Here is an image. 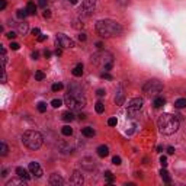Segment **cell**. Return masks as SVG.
<instances>
[{
    "instance_id": "cell-1",
    "label": "cell",
    "mask_w": 186,
    "mask_h": 186,
    "mask_svg": "<svg viewBox=\"0 0 186 186\" xmlns=\"http://www.w3.org/2000/svg\"><path fill=\"white\" fill-rule=\"evenodd\" d=\"M96 32L102 38H115V36L122 35L124 29H122L121 23H118L117 20L102 19V20H98V23H96Z\"/></svg>"
},
{
    "instance_id": "cell-2",
    "label": "cell",
    "mask_w": 186,
    "mask_h": 186,
    "mask_svg": "<svg viewBox=\"0 0 186 186\" xmlns=\"http://www.w3.org/2000/svg\"><path fill=\"white\" fill-rule=\"evenodd\" d=\"M64 102L70 109H82L86 106V98L83 90L76 85L68 86V90L64 96Z\"/></svg>"
},
{
    "instance_id": "cell-3",
    "label": "cell",
    "mask_w": 186,
    "mask_h": 186,
    "mask_svg": "<svg viewBox=\"0 0 186 186\" xmlns=\"http://www.w3.org/2000/svg\"><path fill=\"white\" fill-rule=\"evenodd\" d=\"M157 127L158 131L164 135H172L174 134L179 127H180V121L177 118V115H172V114H163L160 115V118L157 121Z\"/></svg>"
},
{
    "instance_id": "cell-4",
    "label": "cell",
    "mask_w": 186,
    "mask_h": 186,
    "mask_svg": "<svg viewBox=\"0 0 186 186\" xmlns=\"http://www.w3.org/2000/svg\"><path fill=\"white\" fill-rule=\"evenodd\" d=\"M22 143L29 148V150H39L44 144V137L41 132L34 131V130H28L23 132L22 135Z\"/></svg>"
},
{
    "instance_id": "cell-5",
    "label": "cell",
    "mask_w": 186,
    "mask_h": 186,
    "mask_svg": "<svg viewBox=\"0 0 186 186\" xmlns=\"http://www.w3.org/2000/svg\"><path fill=\"white\" fill-rule=\"evenodd\" d=\"M90 60H92V63L103 68L105 71H111L114 67V55L108 51H99V52L93 54Z\"/></svg>"
},
{
    "instance_id": "cell-6",
    "label": "cell",
    "mask_w": 186,
    "mask_h": 186,
    "mask_svg": "<svg viewBox=\"0 0 186 186\" xmlns=\"http://www.w3.org/2000/svg\"><path fill=\"white\" fill-rule=\"evenodd\" d=\"M161 90H163V83L157 79H150L143 86V92L147 96H157Z\"/></svg>"
},
{
    "instance_id": "cell-7",
    "label": "cell",
    "mask_w": 186,
    "mask_h": 186,
    "mask_svg": "<svg viewBox=\"0 0 186 186\" xmlns=\"http://www.w3.org/2000/svg\"><path fill=\"white\" fill-rule=\"evenodd\" d=\"M55 42H57V45H58L60 48H74V47H76L74 41H73L71 38H68L67 35H64V34L57 35Z\"/></svg>"
},
{
    "instance_id": "cell-8",
    "label": "cell",
    "mask_w": 186,
    "mask_h": 186,
    "mask_svg": "<svg viewBox=\"0 0 186 186\" xmlns=\"http://www.w3.org/2000/svg\"><path fill=\"white\" fill-rule=\"evenodd\" d=\"M95 7H96V0H83L82 10L85 16H90L95 12Z\"/></svg>"
},
{
    "instance_id": "cell-9",
    "label": "cell",
    "mask_w": 186,
    "mask_h": 186,
    "mask_svg": "<svg viewBox=\"0 0 186 186\" xmlns=\"http://www.w3.org/2000/svg\"><path fill=\"white\" fill-rule=\"evenodd\" d=\"M80 167L86 172H93L96 169V161L92 158V157H83L80 160Z\"/></svg>"
},
{
    "instance_id": "cell-10",
    "label": "cell",
    "mask_w": 186,
    "mask_h": 186,
    "mask_svg": "<svg viewBox=\"0 0 186 186\" xmlns=\"http://www.w3.org/2000/svg\"><path fill=\"white\" fill-rule=\"evenodd\" d=\"M143 105H144V101H143L141 98H134V99H131L130 103H128V112H130V114H134V112L140 111V109L143 108Z\"/></svg>"
},
{
    "instance_id": "cell-11",
    "label": "cell",
    "mask_w": 186,
    "mask_h": 186,
    "mask_svg": "<svg viewBox=\"0 0 186 186\" xmlns=\"http://www.w3.org/2000/svg\"><path fill=\"white\" fill-rule=\"evenodd\" d=\"M28 170L31 172V174L35 176V177H41L42 176V169H41L39 163H36V161H31L29 166H28Z\"/></svg>"
},
{
    "instance_id": "cell-12",
    "label": "cell",
    "mask_w": 186,
    "mask_h": 186,
    "mask_svg": "<svg viewBox=\"0 0 186 186\" xmlns=\"http://www.w3.org/2000/svg\"><path fill=\"white\" fill-rule=\"evenodd\" d=\"M58 150L61 151V154H64V156H68V154H71V153L74 151V148H73V145L67 143V141H60L58 143Z\"/></svg>"
},
{
    "instance_id": "cell-13",
    "label": "cell",
    "mask_w": 186,
    "mask_h": 186,
    "mask_svg": "<svg viewBox=\"0 0 186 186\" xmlns=\"http://www.w3.org/2000/svg\"><path fill=\"white\" fill-rule=\"evenodd\" d=\"M83 182H85V179H83L82 172L74 170V172H73V174H71V177H70V183H73V185H82Z\"/></svg>"
},
{
    "instance_id": "cell-14",
    "label": "cell",
    "mask_w": 186,
    "mask_h": 186,
    "mask_svg": "<svg viewBox=\"0 0 186 186\" xmlns=\"http://www.w3.org/2000/svg\"><path fill=\"white\" fill-rule=\"evenodd\" d=\"M64 183H66L64 179H63L58 173H52L50 176V185L51 186H63Z\"/></svg>"
},
{
    "instance_id": "cell-15",
    "label": "cell",
    "mask_w": 186,
    "mask_h": 186,
    "mask_svg": "<svg viewBox=\"0 0 186 186\" xmlns=\"http://www.w3.org/2000/svg\"><path fill=\"white\" fill-rule=\"evenodd\" d=\"M124 102H125V90H124L122 86H119L117 93H115V103L118 106H121V105H124Z\"/></svg>"
},
{
    "instance_id": "cell-16",
    "label": "cell",
    "mask_w": 186,
    "mask_h": 186,
    "mask_svg": "<svg viewBox=\"0 0 186 186\" xmlns=\"http://www.w3.org/2000/svg\"><path fill=\"white\" fill-rule=\"evenodd\" d=\"M16 174H17V177H22V179H25V180H29V179H31V172H28V170L23 169V167H16Z\"/></svg>"
},
{
    "instance_id": "cell-17",
    "label": "cell",
    "mask_w": 186,
    "mask_h": 186,
    "mask_svg": "<svg viewBox=\"0 0 186 186\" xmlns=\"http://www.w3.org/2000/svg\"><path fill=\"white\" fill-rule=\"evenodd\" d=\"M26 182H28V180L19 177V179H12V180H9V182L6 183V186H25Z\"/></svg>"
},
{
    "instance_id": "cell-18",
    "label": "cell",
    "mask_w": 186,
    "mask_h": 186,
    "mask_svg": "<svg viewBox=\"0 0 186 186\" xmlns=\"http://www.w3.org/2000/svg\"><path fill=\"white\" fill-rule=\"evenodd\" d=\"M96 151H98V156H99V157H106V156L109 154V148H108V145H99V147L96 148Z\"/></svg>"
},
{
    "instance_id": "cell-19",
    "label": "cell",
    "mask_w": 186,
    "mask_h": 186,
    "mask_svg": "<svg viewBox=\"0 0 186 186\" xmlns=\"http://www.w3.org/2000/svg\"><path fill=\"white\" fill-rule=\"evenodd\" d=\"M71 73H73V76H74V77H82V74H83V64H80V63H79L76 67L73 68V71H71Z\"/></svg>"
},
{
    "instance_id": "cell-20",
    "label": "cell",
    "mask_w": 186,
    "mask_h": 186,
    "mask_svg": "<svg viewBox=\"0 0 186 186\" xmlns=\"http://www.w3.org/2000/svg\"><path fill=\"white\" fill-rule=\"evenodd\" d=\"M82 134L87 138H90V137H93L96 132H95V130L92 128V127H86V128H82Z\"/></svg>"
},
{
    "instance_id": "cell-21",
    "label": "cell",
    "mask_w": 186,
    "mask_h": 186,
    "mask_svg": "<svg viewBox=\"0 0 186 186\" xmlns=\"http://www.w3.org/2000/svg\"><path fill=\"white\" fill-rule=\"evenodd\" d=\"M26 12H28V15H35V13H36V6H35L34 1H28V4H26Z\"/></svg>"
},
{
    "instance_id": "cell-22",
    "label": "cell",
    "mask_w": 186,
    "mask_h": 186,
    "mask_svg": "<svg viewBox=\"0 0 186 186\" xmlns=\"http://www.w3.org/2000/svg\"><path fill=\"white\" fill-rule=\"evenodd\" d=\"M17 31H19V34L20 35H25L26 32H28V23H26V22L19 23V25H17Z\"/></svg>"
},
{
    "instance_id": "cell-23",
    "label": "cell",
    "mask_w": 186,
    "mask_h": 186,
    "mask_svg": "<svg viewBox=\"0 0 186 186\" xmlns=\"http://www.w3.org/2000/svg\"><path fill=\"white\" fill-rule=\"evenodd\" d=\"M174 106H176L177 109H183V108H186V98H179L177 101L174 102Z\"/></svg>"
},
{
    "instance_id": "cell-24",
    "label": "cell",
    "mask_w": 186,
    "mask_h": 186,
    "mask_svg": "<svg viewBox=\"0 0 186 186\" xmlns=\"http://www.w3.org/2000/svg\"><path fill=\"white\" fill-rule=\"evenodd\" d=\"M164 102H166V101H164L163 98H158V96H157V98L153 101V106H154L156 109H158V108H161V106L164 105Z\"/></svg>"
},
{
    "instance_id": "cell-25",
    "label": "cell",
    "mask_w": 186,
    "mask_h": 186,
    "mask_svg": "<svg viewBox=\"0 0 186 186\" xmlns=\"http://www.w3.org/2000/svg\"><path fill=\"white\" fill-rule=\"evenodd\" d=\"M61 134L64 137H70L73 134V128H71L70 125H64V127L61 128Z\"/></svg>"
},
{
    "instance_id": "cell-26",
    "label": "cell",
    "mask_w": 186,
    "mask_h": 186,
    "mask_svg": "<svg viewBox=\"0 0 186 186\" xmlns=\"http://www.w3.org/2000/svg\"><path fill=\"white\" fill-rule=\"evenodd\" d=\"M160 176H161V179H163V180H164L166 183H170V182H172V177H170L169 173H167V172H166L164 169L160 170Z\"/></svg>"
},
{
    "instance_id": "cell-27",
    "label": "cell",
    "mask_w": 186,
    "mask_h": 186,
    "mask_svg": "<svg viewBox=\"0 0 186 186\" xmlns=\"http://www.w3.org/2000/svg\"><path fill=\"white\" fill-rule=\"evenodd\" d=\"M63 121H66V122H71V121H74V114L73 112H64L63 114Z\"/></svg>"
},
{
    "instance_id": "cell-28",
    "label": "cell",
    "mask_w": 186,
    "mask_h": 186,
    "mask_svg": "<svg viewBox=\"0 0 186 186\" xmlns=\"http://www.w3.org/2000/svg\"><path fill=\"white\" fill-rule=\"evenodd\" d=\"M95 111H96L98 114H103V112H105V105H103V102L99 101L95 105Z\"/></svg>"
},
{
    "instance_id": "cell-29",
    "label": "cell",
    "mask_w": 186,
    "mask_h": 186,
    "mask_svg": "<svg viewBox=\"0 0 186 186\" xmlns=\"http://www.w3.org/2000/svg\"><path fill=\"white\" fill-rule=\"evenodd\" d=\"M16 16H17V19H25V17L28 16V12H26V9H19L16 12Z\"/></svg>"
},
{
    "instance_id": "cell-30",
    "label": "cell",
    "mask_w": 186,
    "mask_h": 186,
    "mask_svg": "<svg viewBox=\"0 0 186 186\" xmlns=\"http://www.w3.org/2000/svg\"><path fill=\"white\" fill-rule=\"evenodd\" d=\"M0 47H1V63H3V68H4L6 61H7V55H6V48L3 45H0Z\"/></svg>"
},
{
    "instance_id": "cell-31",
    "label": "cell",
    "mask_w": 186,
    "mask_h": 186,
    "mask_svg": "<svg viewBox=\"0 0 186 186\" xmlns=\"http://www.w3.org/2000/svg\"><path fill=\"white\" fill-rule=\"evenodd\" d=\"M103 177H105L109 183H112V182H114V179H115V177H114V174H112L111 172H105V173H103Z\"/></svg>"
},
{
    "instance_id": "cell-32",
    "label": "cell",
    "mask_w": 186,
    "mask_h": 186,
    "mask_svg": "<svg viewBox=\"0 0 186 186\" xmlns=\"http://www.w3.org/2000/svg\"><path fill=\"white\" fill-rule=\"evenodd\" d=\"M7 151H9V148H7L6 143H4V141H1V151H0V154L4 157V156H7Z\"/></svg>"
},
{
    "instance_id": "cell-33",
    "label": "cell",
    "mask_w": 186,
    "mask_h": 186,
    "mask_svg": "<svg viewBox=\"0 0 186 186\" xmlns=\"http://www.w3.org/2000/svg\"><path fill=\"white\" fill-rule=\"evenodd\" d=\"M36 108H38V111H39V112H41V114H44V112H45V111H47V105H45V103H44V102H39V103H38V106H36Z\"/></svg>"
},
{
    "instance_id": "cell-34",
    "label": "cell",
    "mask_w": 186,
    "mask_h": 186,
    "mask_svg": "<svg viewBox=\"0 0 186 186\" xmlns=\"http://www.w3.org/2000/svg\"><path fill=\"white\" fill-rule=\"evenodd\" d=\"M63 87H64V86H63V83H54L51 89H52V92H60Z\"/></svg>"
},
{
    "instance_id": "cell-35",
    "label": "cell",
    "mask_w": 186,
    "mask_h": 186,
    "mask_svg": "<svg viewBox=\"0 0 186 186\" xmlns=\"http://www.w3.org/2000/svg\"><path fill=\"white\" fill-rule=\"evenodd\" d=\"M51 105H52V108H60V106L63 105V101H60V99H52Z\"/></svg>"
},
{
    "instance_id": "cell-36",
    "label": "cell",
    "mask_w": 186,
    "mask_h": 186,
    "mask_svg": "<svg viewBox=\"0 0 186 186\" xmlns=\"http://www.w3.org/2000/svg\"><path fill=\"white\" fill-rule=\"evenodd\" d=\"M44 77H45V74H44L42 71H36V73H35V79H36V80L41 82V80H44Z\"/></svg>"
},
{
    "instance_id": "cell-37",
    "label": "cell",
    "mask_w": 186,
    "mask_h": 186,
    "mask_svg": "<svg viewBox=\"0 0 186 186\" xmlns=\"http://www.w3.org/2000/svg\"><path fill=\"white\" fill-rule=\"evenodd\" d=\"M117 122H118L117 118H109L108 119V125H109V127H117Z\"/></svg>"
},
{
    "instance_id": "cell-38",
    "label": "cell",
    "mask_w": 186,
    "mask_h": 186,
    "mask_svg": "<svg viewBox=\"0 0 186 186\" xmlns=\"http://www.w3.org/2000/svg\"><path fill=\"white\" fill-rule=\"evenodd\" d=\"M112 163H114L115 166H119V164H121V157H119V156H115V157L112 158Z\"/></svg>"
},
{
    "instance_id": "cell-39",
    "label": "cell",
    "mask_w": 186,
    "mask_h": 186,
    "mask_svg": "<svg viewBox=\"0 0 186 186\" xmlns=\"http://www.w3.org/2000/svg\"><path fill=\"white\" fill-rule=\"evenodd\" d=\"M102 79H106V80H112V76L108 73V71H105V73H102Z\"/></svg>"
},
{
    "instance_id": "cell-40",
    "label": "cell",
    "mask_w": 186,
    "mask_h": 186,
    "mask_svg": "<svg viewBox=\"0 0 186 186\" xmlns=\"http://www.w3.org/2000/svg\"><path fill=\"white\" fill-rule=\"evenodd\" d=\"M160 163H161L163 167H166V166H167V158H166L164 156H161V157H160Z\"/></svg>"
},
{
    "instance_id": "cell-41",
    "label": "cell",
    "mask_w": 186,
    "mask_h": 186,
    "mask_svg": "<svg viewBox=\"0 0 186 186\" xmlns=\"http://www.w3.org/2000/svg\"><path fill=\"white\" fill-rule=\"evenodd\" d=\"M96 95H98L99 98H102V96L106 95V92H105V89H98V90H96Z\"/></svg>"
},
{
    "instance_id": "cell-42",
    "label": "cell",
    "mask_w": 186,
    "mask_h": 186,
    "mask_svg": "<svg viewBox=\"0 0 186 186\" xmlns=\"http://www.w3.org/2000/svg\"><path fill=\"white\" fill-rule=\"evenodd\" d=\"M47 3H48V0H38V6L39 7H45Z\"/></svg>"
},
{
    "instance_id": "cell-43",
    "label": "cell",
    "mask_w": 186,
    "mask_h": 186,
    "mask_svg": "<svg viewBox=\"0 0 186 186\" xmlns=\"http://www.w3.org/2000/svg\"><path fill=\"white\" fill-rule=\"evenodd\" d=\"M6 36L9 38V39H13V38H16V32H13V31H10V32H7Z\"/></svg>"
},
{
    "instance_id": "cell-44",
    "label": "cell",
    "mask_w": 186,
    "mask_h": 186,
    "mask_svg": "<svg viewBox=\"0 0 186 186\" xmlns=\"http://www.w3.org/2000/svg\"><path fill=\"white\" fill-rule=\"evenodd\" d=\"M44 17H45V19H50L51 17V10L45 9V10H44Z\"/></svg>"
},
{
    "instance_id": "cell-45",
    "label": "cell",
    "mask_w": 186,
    "mask_h": 186,
    "mask_svg": "<svg viewBox=\"0 0 186 186\" xmlns=\"http://www.w3.org/2000/svg\"><path fill=\"white\" fill-rule=\"evenodd\" d=\"M10 48H12L13 51L19 50V44H17V42H12V44H10Z\"/></svg>"
},
{
    "instance_id": "cell-46",
    "label": "cell",
    "mask_w": 186,
    "mask_h": 186,
    "mask_svg": "<svg viewBox=\"0 0 186 186\" xmlns=\"http://www.w3.org/2000/svg\"><path fill=\"white\" fill-rule=\"evenodd\" d=\"M115 1H118L119 4H122V6H127V4H130V0H115Z\"/></svg>"
},
{
    "instance_id": "cell-47",
    "label": "cell",
    "mask_w": 186,
    "mask_h": 186,
    "mask_svg": "<svg viewBox=\"0 0 186 186\" xmlns=\"http://www.w3.org/2000/svg\"><path fill=\"white\" fill-rule=\"evenodd\" d=\"M32 34H34L35 36H39V35H41V31H39L38 28H34V29H32Z\"/></svg>"
},
{
    "instance_id": "cell-48",
    "label": "cell",
    "mask_w": 186,
    "mask_h": 186,
    "mask_svg": "<svg viewBox=\"0 0 186 186\" xmlns=\"http://www.w3.org/2000/svg\"><path fill=\"white\" fill-rule=\"evenodd\" d=\"M79 39H80V41H86V39H87V36H86V34L80 32V34H79Z\"/></svg>"
},
{
    "instance_id": "cell-49",
    "label": "cell",
    "mask_w": 186,
    "mask_h": 186,
    "mask_svg": "<svg viewBox=\"0 0 186 186\" xmlns=\"http://www.w3.org/2000/svg\"><path fill=\"white\" fill-rule=\"evenodd\" d=\"M45 39H47V35H39V36H38V41H39V42H42V41H45Z\"/></svg>"
},
{
    "instance_id": "cell-50",
    "label": "cell",
    "mask_w": 186,
    "mask_h": 186,
    "mask_svg": "<svg viewBox=\"0 0 186 186\" xmlns=\"http://www.w3.org/2000/svg\"><path fill=\"white\" fill-rule=\"evenodd\" d=\"M3 76H1V83H6V71H4V68H3Z\"/></svg>"
},
{
    "instance_id": "cell-51",
    "label": "cell",
    "mask_w": 186,
    "mask_h": 186,
    "mask_svg": "<svg viewBox=\"0 0 186 186\" xmlns=\"http://www.w3.org/2000/svg\"><path fill=\"white\" fill-rule=\"evenodd\" d=\"M38 57H39V52H38V51H34V52H32V58H34V60H38Z\"/></svg>"
},
{
    "instance_id": "cell-52",
    "label": "cell",
    "mask_w": 186,
    "mask_h": 186,
    "mask_svg": "<svg viewBox=\"0 0 186 186\" xmlns=\"http://www.w3.org/2000/svg\"><path fill=\"white\" fill-rule=\"evenodd\" d=\"M0 9H1V10L6 9V0H1V3H0Z\"/></svg>"
},
{
    "instance_id": "cell-53",
    "label": "cell",
    "mask_w": 186,
    "mask_h": 186,
    "mask_svg": "<svg viewBox=\"0 0 186 186\" xmlns=\"http://www.w3.org/2000/svg\"><path fill=\"white\" fill-rule=\"evenodd\" d=\"M6 176H7V170L3 169L1 170V177H6Z\"/></svg>"
},
{
    "instance_id": "cell-54",
    "label": "cell",
    "mask_w": 186,
    "mask_h": 186,
    "mask_svg": "<svg viewBox=\"0 0 186 186\" xmlns=\"http://www.w3.org/2000/svg\"><path fill=\"white\" fill-rule=\"evenodd\" d=\"M167 153H169V154H173V153H174V148H173V147H167Z\"/></svg>"
},
{
    "instance_id": "cell-55",
    "label": "cell",
    "mask_w": 186,
    "mask_h": 186,
    "mask_svg": "<svg viewBox=\"0 0 186 186\" xmlns=\"http://www.w3.org/2000/svg\"><path fill=\"white\" fill-rule=\"evenodd\" d=\"M61 54H63V51H61V48H58V50L55 51V55H58V57H60Z\"/></svg>"
},
{
    "instance_id": "cell-56",
    "label": "cell",
    "mask_w": 186,
    "mask_h": 186,
    "mask_svg": "<svg viewBox=\"0 0 186 186\" xmlns=\"http://www.w3.org/2000/svg\"><path fill=\"white\" fill-rule=\"evenodd\" d=\"M44 55H45L47 58H50V57H51V51H45V52H44Z\"/></svg>"
},
{
    "instance_id": "cell-57",
    "label": "cell",
    "mask_w": 186,
    "mask_h": 186,
    "mask_svg": "<svg viewBox=\"0 0 186 186\" xmlns=\"http://www.w3.org/2000/svg\"><path fill=\"white\" fill-rule=\"evenodd\" d=\"M85 118H86L85 114H80V115H79V119H85Z\"/></svg>"
},
{
    "instance_id": "cell-58",
    "label": "cell",
    "mask_w": 186,
    "mask_h": 186,
    "mask_svg": "<svg viewBox=\"0 0 186 186\" xmlns=\"http://www.w3.org/2000/svg\"><path fill=\"white\" fill-rule=\"evenodd\" d=\"M96 45H98V47H99V48H101V50H102V48H103V44H102V42H98V44H96Z\"/></svg>"
},
{
    "instance_id": "cell-59",
    "label": "cell",
    "mask_w": 186,
    "mask_h": 186,
    "mask_svg": "<svg viewBox=\"0 0 186 186\" xmlns=\"http://www.w3.org/2000/svg\"><path fill=\"white\" fill-rule=\"evenodd\" d=\"M68 1H70L71 4H76V3H77V0H68Z\"/></svg>"
}]
</instances>
